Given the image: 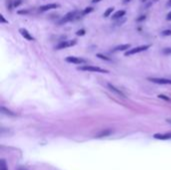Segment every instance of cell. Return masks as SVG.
Wrapping results in <instances>:
<instances>
[{
	"mask_svg": "<svg viewBox=\"0 0 171 170\" xmlns=\"http://www.w3.org/2000/svg\"><path fill=\"white\" fill-rule=\"evenodd\" d=\"M78 70L82 71H90V72H97V73H108L109 71L106 69L100 68V67L91 66V65H83V66L78 67Z\"/></svg>",
	"mask_w": 171,
	"mask_h": 170,
	"instance_id": "obj_1",
	"label": "cell"
},
{
	"mask_svg": "<svg viewBox=\"0 0 171 170\" xmlns=\"http://www.w3.org/2000/svg\"><path fill=\"white\" fill-rule=\"evenodd\" d=\"M149 47H150V45H142V46H138V47L132 48V49H129L125 52V56H130V55H133V54L139 53V52L145 51V50H147Z\"/></svg>",
	"mask_w": 171,
	"mask_h": 170,
	"instance_id": "obj_2",
	"label": "cell"
},
{
	"mask_svg": "<svg viewBox=\"0 0 171 170\" xmlns=\"http://www.w3.org/2000/svg\"><path fill=\"white\" fill-rule=\"evenodd\" d=\"M76 17H77V11H71L69 13H67L63 18H61V20L58 22V24H63V23L72 21V20L76 19Z\"/></svg>",
	"mask_w": 171,
	"mask_h": 170,
	"instance_id": "obj_3",
	"label": "cell"
},
{
	"mask_svg": "<svg viewBox=\"0 0 171 170\" xmlns=\"http://www.w3.org/2000/svg\"><path fill=\"white\" fill-rule=\"evenodd\" d=\"M76 41L75 40H65V41H61L59 44H57L55 46V49H64L67 47H71V46L75 45Z\"/></svg>",
	"mask_w": 171,
	"mask_h": 170,
	"instance_id": "obj_4",
	"label": "cell"
},
{
	"mask_svg": "<svg viewBox=\"0 0 171 170\" xmlns=\"http://www.w3.org/2000/svg\"><path fill=\"white\" fill-rule=\"evenodd\" d=\"M66 62L68 63H73V64H85L86 60L83 59V58L80 57H75V56H68L66 57Z\"/></svg>",
	"mask_w": 171,
	"mask_h": 170,
	"instance_id": "obj_5",
	"label": "cell"
},
{
	"mask_svg": "<svg viewBox=\"0 0 171 170\" xmlns=\"http://www.w3.org/2000/svg\"><path fill=\"white\" fill-rule=\"evenodd\" d=\"M148 80L153 83H157V84H164V85L170 84L171 85V79H167V78H155V77H149Z\"/></svg>",
	"mask_w": 171,
	"mask_h": 170,
	"instance_id": "obj_6",
	"label": "cell"
},
{
	"mask_svg": "<svg viewBox=\"0 0 171 170\" xmlns=\"http://www.w3.org/2000/svg\"><path fill=\"white\" fill-rule=\"evenodd\" d=\"M59 7H60V5H59V4H56V3L46 4V5H43L39 8V11L40 12H45V11H48V10H50V9H56V8H59Z\"/></svg>",
	"mask_w": 171,
	"mask_h": 170,
	"instance_id": "obj_7",
	"label": "cell"
},
{
	"mask_svg": "<svg viewBox=\"0 0 171 170\" xmlns=\"http://www.w3.org/2000/svg\"><path fill=\"white\" fill-rule=\"evenodd\" d=\"M19 32H20V34L22 35L25 39H27V40H29V41H34L35 40L34 37H33L32 35H31L25 28H20L19 29Z\"/></svg>",
	"mask_w": 171,
	"mask_h": 170,
	"instance_id": "obj_8",
	"label": "cell"
},
{
	"mask_svg": "<svg viewBox=\"0 0 171 170\" xmlns=\"http://www.w3.org/2000/svg\"><path fill=\"white\" fill-rule=\"evenodd\" d=\"M107 86H108V88H109V90H110V91L114 92V93L117 94L118 96H121L122 98H125V95H124V94L122 93V91H121V90H120V89H118V88H116L115 86L112 85V84H110V83H108V84H107Z\"/></svg>",
	"mask_w": 171,
	"mask_h": 170,
	"instance_id": "obj_9",
	"label": "cell"
},
{
	"mask_svg": "<svg viewBox=\"0 0 171 170\" xmlns=\"http://www.w3.org/2000/svg\"><path fill=\"white\" fill-rule=\"evenodd\" d=\"M130 48L129 44H122V45H119L117 47H115L112 50V52H118V51H124V50H128Z\"/></svg>",
	"mask_w": 171,
	"mask_h": 170,
	"instance_id": "obj_10",
	"label": "cell"
},
{
	"mask_svg": "<svg viewBox=\"0 0 171 170\" xmlns=\"http://www.w3.org/2000/svg\"><path fill=\"white\" fill-rule=\"evenodd\" d=\"M154 138L156 139H162V140H165V139H170L171 138V134L170 133H166V134H154L153 136Z\"/></svg>",
	"mask_w": 171,
	"mask_h": 170,
	"instance_id": "obj_11",
	"label": "cell"
},
{
	"mask_svg": "<svg viewBox=\"0 0 171 170\" xmlns=\"http://www.w3.org/2000/svg\"><path fill=\"white\" fill-rule=\"evenodd\" d=\"M124 15H125V11H124V10H119V11H117V12H115V13H114V15L112 16V18H113V19H115V20H117V19L122 18Z\"/></svg>",
	"mask_w": 171,
	"mask_h": 170,
	"instance_id": "obj_12",
	"label": "cell"
},
{
	"mask_svg": "<svg viewBox=\"0 0 171 170\" xmlns=\"http://www.w3.org/2000/svg\"><path fill=\"white\" fill-rule=\"evenodd\" d=\"M111 133H112V130L107 129V130H104V131H101L99 134H97L96 137L97 138H100V137H103V136H108V135H110Z\"/></svg>",
	"mask_w": 171,
	"mask_h": 170,
	"instance_id": "obj_13",
	"label": "cell"
},
{
	"mask_svg": "<svg viewBox=\"0 0 171 170\" xmlns=\"http://www.w3.org/2000/svg\"><path fill=\"white\" fill-rule=\"evenodd\" d=\"M1 112L4 113V114H6V115H9V116H15V113L11 112L10 110H7V109H6L5 107H3V106L1 107Z\"/></svg>",
	"mask_w": 171,
	"mask_h": 170,
	"instance_id": "obj_14",
	"label": "cell"
},
{
	"mask_svg": "<svg viewBox=\"0 0 171 170\" xmlns=\"http://www.w3.org/2000/svg\"><path fill=\"white\" fill-rule=\"evenodd\" d=\"M113 10H114V8H113V7L108 8V9H107L106 11L104 12V14H103V16H104V17H108V16H110V14L113 12Z\"/></svg>",
	"mask_w": 171,
	"mask_h": 170,
	"instance_id": "obj_15",
	"label": "cell"
},
{
	"mask_svg": "<svg viewBox=\"0 0 171 170\" xmlns=\"http://www.w3.org/2000/svg\"><path fill=\"white\" fill-rule=\"evenodd\" d=\"M158 97H159L160 99L165 100V101H169V102H171V99H170V98L167 97V96H165V95H163V94H159V95H158Z\"/></svg>",
	"mask_w": 171,
	"mask_h": 170,
	"instance_id": "obj_16",
	"label": "cell"
},
{
	"mask_svg": "<svg viewBox=\"0 0 171 170\" xmlns=\"http://www.w3.org/2000/svg\"><path fill=\"white\" fill-rule=\"evenodd\" d=\"M93 11V8L92 7H86L85 9L83 10V12L82 13L83 14H88V13H90V12H92Z\"/></svg>",
	"mask_w": 171,
	"mask_h": 170,
	"instance_id": "obj_17",
	"label": "cell"
},
{
	"mask_svg": "<svg viewBox=\"0 0 171 170\" xmlns=\"http://www.w3.org/2000/svg\"><path fill=\"white\" fill-rule=\"evenodd\" d=\"M84 34H85V30H84V29L78 30L77 32H76V35H77V36H83Z\"/></svg>",
	"mask_w": 171,
	"mask_h": 170,
	"instance_id": "obj_18",
	"label": "cell"
},
{
	"mask_svg": "<svg viewBox=\"0 0 171 170\" xmlns=\"http://www.w3.org/2000/svg\"><path fill=\"white\" fill-rule=\"evenodd\" d=\"M0 170H7V168H6L5 161H4V160H1V165H0Z\"/></svg>",
	"mask_w": 171,
	"mask_h": 170,
	"instance_id": "obj_19",
	"label": "cell"
},
{
	"mask_svg": "<svg viewBox=\"0 0 171 170\" xmlns=\"http://www.w3.org/2000/svg\"><path fill=\"white\" fill-rule=\"evenodd\" d=\"M97 57H99L100 59H103V60H107V61H109V60H110L108 57H106V56L102 55V54H97Z\"/></svg>",
	"mask_w": 171,
	"mask_h": 170,
	"instance_id": "obj_20",
	"label": "cell"
},
{
	"mask_svg": "<svg viewBox=\"0 0 171 170\" xmlns=\"http://www.w3.org/2000/svg\"><path fill=\"white\" fill-rule=\"evenodd\" d=\"M162 35H163V36H170L171 30H164L163 32H162Z\"/></svg>",
	"mask_w": 171,
	"mask_h": 170,
	"instance_id": "obj_21",
	"label": "cell"
},
{
	"mask_svg": "<svg viewBox=\"0 0 171 170\" xmlns=\"http://www.w3.org/2000/svg\"><path fill=\"white\" fill-rule=\"evenodd\" d=\"M163 53L171 55V48H165V49H163Z\"/></svg>",
	"mask_w": 171,
	"mask_h": 170,
	"instance_id": "obj_22",
	"label": "cell"
},
{
	"mask_svg": "<svg viewBox=\"0 0 171 170\" xmlns=\"http://www.w3.org/2000/svg\"><path fill=\"white\" fill-rule=\"evenodd\" d=\"M145 18H146V16H145V15H141V16H139V17L137 18L136 21L137 22H141V21H143V20H145Z\"/></svg>",
	"mask_w": 171,
	"mask_h": 170,
	"instance_id": "obj_23",
	"label": "cell"
},
{
	"mask_svg": "<svg viewBox=\"0 0 171 170\" xmlns=\"http://www.w3.org/2000/svg\"><path fill=\"white\" fill-rule=\"evenodd\" d=\"M20 4H21V0H17V2H14V6H15V7H17Z\"/></svg>",
	"mask_w": 171,
	"mask_h": 170,
	"instance_id": "obj_24",
	"label": "cell"
},
{
	"mask_svg": "<svg viewBox=\"0 0 171 170\" xmlns=\"http://www.w3.org/2000/svg\"><path fill=\"white\" fill-rule=\"evenodd\" d=\"M166 19H167V20H169V21L171 20V11L169 12V13L167 14V16H166Z\"/></svg>",
	"mask_w": 171,
	"mask_h": 170,
	"instance_id": "obj_25",
	"label": "cell"
},
{
	"mask_svg": "<svg viewBox=\"0 0 171 170\" xmlns=\"http://www.w3.org/2000/svg\"><path fill=\"white\" fill-rule=\"evenodd\" d=\"M0 19H1V22H2V23H7V22H8V21H6V20L4 19L3 16H1V17H0Z\"/></svg>",
	"mask_w": 171,
	"mask_h": 170,
	"instance_id": "obj_26",
	"label": "cell"
},
{
	"mask_svg": "<svg viewBox=\"0 0 171 170\" xmlns=\"http://www.w3.org/2000/svg\"><path fill=\"white\" fill-rule=\"evenodd\" d=\"M167 6L168 7H171V0H169V1L167 2Z\"/></svg>",
	"mask_w": 171,
	"mask_h": 170,
	"instance_id": "obj_27",
	"label": "cell"
},
{
	"mask_svg": "<svg viewBox=\"0 0 171 170\" xmlns=\"http://www.w3.org/2000/svg\"><path fill=\"white\" fill-rule=\"evenodd\" d=\"M99 1H101V0H92L93 3H97V2H99Z\"/></svg>",
	"mask_w": 171,
	"mask_h": 170,
	"instance_id": "obj_28",
	"label": "cell"
},
{
	"mask_svg": "<svg viewBox=\"0 0 171 170\" xmlns=\"http://www.w3.org/2000/svg\"><path fill=\"white\" fill-rule=\"evenodd\" d=\"M126 2H129V1H131V0H125Z\"/></svg>",
	"mask_w": 171,
	"mask_h": 170,
	"instance_id": "obj_29",
	"label": "cell"
},
{
	"mask_svg": "<svg viewBox=\"0 0 171 170\" xmlns=\"http://www.w3.org/2000/svg\"><path fill=\"white\" fill-rule=\"evenodd\" d=\"M141 1H142V2H145V1H146V0H141Z\"/></svg>",
	"mask_w": 171,
	"mask_h": 170,
	"instance_id": "obj_30",
	"label": "cell"
}]
</instances>
